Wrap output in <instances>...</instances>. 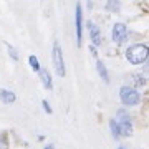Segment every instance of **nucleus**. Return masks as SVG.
<instances>
[{"mask_svg": "<svg viewBox=\"0 0 149 149\" xmlns=\"http://www.w3.org/2000/svg\"><path fill=\"white\" fill-rule=\"evenodd\" d=\"M126 58L133 65H143L148 60V47L144 43H136L126 50Z\"/></svg>", "mask_w": 149, "mask_h": 149, "instance_id": "nucleus-1", "label": "nucleus"}, {"mask_svg": "<svg viewBox=\"0 0 149 149\" xmlns=\"http://www.w3.org/2000/svg\"><path fill=\"white\" fill-rule=\"evenodd\" d=\"M114 121H116L118 128H119L121 136H131L133 134V119H131V116H129V113L126 109H119Z\"/></svg>", "mask_w": 149, "mask_h": 149, "instance_id": "nucleus-2", "label": "nucleus"}, {"mask_svg": "<svg viewBox=\"0 0 149 149\" xmlns=\"http://www.w3.org/2000/svg\"><path fill=\"white\" fill-rule=\"evenodd\" d=\"M119 98L121 101L126 104V106H134L138 104L139 100H141V95L136 88H131V86H123L119 90Z\"/></svg>", "mask_w": 149, "mask_h": 149, "instance_id": "nucleus-3", "label": "nucleus"}, {"mask_svg": "<svg viewBox=\"0 0 149 149\" xmlns=\"http://www.w3.org/2000/svg\"><path fill=\"white\" fill-rule=\"evenodd\" d=\"M53 66H55V71L58 76H65L66 70H65V60H63V52H61V47H60L58 42L53 43Z\"/></svg>", "mask_w": 149, "mask_h": 149, "instance_id": "nucleus-4", "label": "nucleus"}, {"mask_svg": "<svg viewBox=\"0 0 149 149\" xmlns=\"http://www.w3.org/2000/svg\"><path fill=\"white\" fill-rule=\"evenodd\" d=\"M128 38V28L124 23H114V27L111 30V40L118 45H121L124 40Z\"/></svg>", "mask_w": 149, "mask_h": 149, "instance_id": "nucleus-5", "label": "nucleus"}, {"mask_svg": "<svg viewBox=\"0 0 149 149\" xmlns=\"http://www.w3.org/2000/svg\"><path fill=\"white\" fill-rule=\"evenodd\" d=\"M74 30H76V43L81 45V38H83V10H81V3H76V12H74Z\"/></svg>", "mask_w": 149, "mask_h": 149, "instance_id": "nucleus-6", "label": "nucleus"}, {"mask_svg": "<svg viewBox=\"0 0 149 149\" xmlns=\"http://www.w3.org/2000/svg\"><path fill=\"white\" fill-rule=\"evenodd\" d=\"M86 27H88V32H90V37H91L93 45H100V43H101V32H100V28L96 27L93 22H88Z\"/></svg>", "mask_w": 149, "mask_h": 149, "instance_id": "nucleus-7", "label": "nucleus"}, {"mask_svg": "<svg viewBox=\"0 0 149 149\" xmlns=\"http://www.w3.org/2000/svg\"><path fill=\"white\" fill-rule=\"evenodd\" d=\"M40 80H42L43 86L47 88V90H52L53 88V81H52V76H50V73H48V70L45 68H40Z\"/></svg>", "mask_w": 149, "mask_h": 149, "instance_id": "nucleus-8", "label": "nucleus"}, {"mask_svg": "<svg viewBox=\"0 0 149 149\" xmlns=\"http://www.w3.org/2000/svg\"><path fill=\"white\" fill-rule=\"evenodd\" d=\"M15 93L12 90H0V100L3 103H13L15 101Z\"/></svg>", "mask_w": 149, "mask_h": 149, "instance_id": "nucleus-9", "label": "nucleus"}, {"mask_svg": "<svg viewBox=\"0 0 149 149\" xmlns=\"http://www.w3.org/2000/svg\"><path fill=\"white\" fill-rule=\"evenodd\" d=\"M96 70H98L100 76L103 78V81H106V83H108V81H109V73H108V68L104 66V63L98 60V61H96Z\"/></svg>", "mask_w": 149, "mask_h": 149, "instance_id": "nucleus-10", "label": "nucleus"}, {"mask_svg": "<svg viewBox=\"0 0 149 149\" xmlns=\"http://www.w3.org/2000/svg\"><path fill=\"white\" fill-rule=\"evenodd\" d=\"M28 65H30V68H32L33 71H40V63H38V58L35 55H30V56H28Z\"/></svg>", "mask_w": 149, "mask_h": 149, "instance_id": "nucleus-11", "label": "nucleus"}, {"mask_svg": "<svg viewBox=\"0 0 149 149\" xmlns=\"http://www.w3.org/2000/svg\"><path fill=\"white\" fill-rule=\"evenodd\" d=\"M109 128H111V134H113V138L118 139V138H121V133H119V128H118V124L114 119H111L109 121Z\"/></svg>", "mask_w": 149, "mask_h": 149, "instance_id": "nucleus-12", "label": "nucleus"}, {"mask_svg": "<svg viewBox=\"0 0 149 149\" xmlns=\"http://www.w3.org/2000/svg\"><path fill=\"white\" fill-rule=\"evenodd\" d=\"M119 7H121V2H118V0H109V2H106V8L109 12H118L119 10Z\"/></svg>", "mask_w": 149, "mask_h": 149, "instance_id": "nucleus-13", "label": "nucleus"}, {"mask_svg": "<svg viewBox=\"0 0 149 149\" xmlns=\"http://www.w3.org/2000/svg\"><path fill=\"white\" fill-rule=\"evenodd\" d=\"M42 106H43V109H45L48 114H52V113H53V109H52V106H50V103H48L47 100H43V101H42Z\"/></svg>", "mask_w": 149, "mask_h": 149, "instance_id": "nucleus-14", "label": "nucleus"}, {"mask_svg": "<svg viewBox=\"0 0 149 149\" xmlns=\"http://www.w3.org/2000/svg\"><path fill=\"white\" fill-rule=\"evenodd\" d=\"M8 53H10V56L13 60H18V55H17V50L13 47H10V45H8Z\"/></svg>", "mask_w": 149, "mask_h": 149, "instance_id": "nucleus-15", "label": "nucleus"}, {"mask_svg": "<svg viewBox=\"0 0 149 149\" xmlns=\"http://www.w3.org/2000/svg\"><path fill=\"white\" fill-rule=\"evenodd\" d=\"M43 149H53V144H47V146H45Z\"/></svg>", "mask_w": 149, "mask_h": 149, "instance_id": "nucleus-16", "label": "nucleus"}, {"mask_svg": "<svg viewBox=\"0 0 149 149\" xmlns=\"http://www.w3.org/2000/svg\"><path fill=\"white\" fill-rule=\"evenodd\" d=\"M118 149H126V148H124V146H119V148H118Z\"/></svg>", "mask_w": 149, "mask_h": 149, "instance_id": "nucleus-17", "label": "nucleus"}, {"mask_svg": "<svg viewBox=\"0 0 149 149\" xmlns=\"http://www.w3.org/2000/svg\"><path fill=\"white\" fill-rule=\"evenodd\" d=\"M0 149H2V148H0Z\"/></svg>", "mask_w": 149, "mask_h": 149, "instance_id": "nucleus-18", "label": "nucleus"}]
</instances>
